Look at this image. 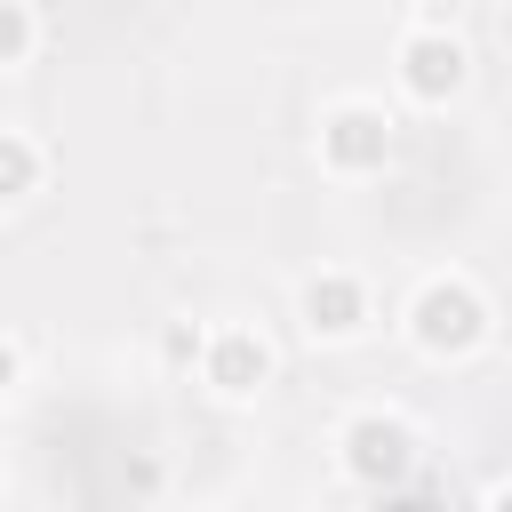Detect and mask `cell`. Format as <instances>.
<instances>
[{
	"instance_id": "cell-2",
	"label": "cell",
	"mask_w": 512,
	"mask_h": 512,
	"mask_svg": "<svg viewBox=\"0 0 512 512\" xmlns=\"http://www.w3.org/2000/svg\"><path fill=\"white\" fill-rule=\"evenodd\" d=\"M320 160H328L336 176L384 168V160H392V112H384V104H336V112L320 120Z\"/></svg>"
},
{
	"instance_id": "cell-7",
	"label": "cell",
	"mask_w": 512,
	"mask_h": 512,
	"mask_svg": "<svg viewBox=\"0 0 512 512\" xmlns=\"http://www.w3.org/2000/svg\"><path fill=\"white\" fill-rule=\"evenodd\" d=\"M32 176H40V152L24 128H8V200H32Z\"/></svg>"
},
{
	"instance_id": "cell-9",
	"label": "cell",
	"mask_w": 512,
	"mask_h": 512,
	"mask_svg": "<svg viewBox=\"0 0 512 512\" xmlns=\"http://www.w3.org/2000/svg\"><path fill=\"white\" fill-rule=\"evenodd\" d=\"M488 512H512V488H496V496H488Z\"/></svg>"
},
{
	"instance_id": "cell-6",
	"label": "cell",
	"mask_w": 512,
	"mask_h": 512,
	"mask_svg": "<svg viewBox=\"0 0 512 512\" xmlns=\"http://www.w3.org/2000/svg\"><path fill=\"white\" fill-rule=\"evenodd\" d=\"M344 472H360V480H400V472H408V424H392V416L344 424Z\"/></svg>"
},
{
	"instance_id": "cell-1",
	"label": "cell",
	"mask_w": 512,
	"mask_h": 512,
	"mask_svg": "<svg viewBox=\"0 0 512 512\" xmlns=\"http://www.w3.org/2000/svg\"><path fill=\"white\" fill-rule=\"evenodd\" d=\"M408 336H416L432 360L472 352V344L488 336V304H480V288H472V280H424V296L408 304Z\"/></svg>"
},
{
	"instance_id": "cell-3",
	"label": "cell",
	"mask_w": 512,
	"mask_h": 512,
	"mask_svg": "<svg viewBox=\"0 0 512 512\" xmlns=\"http://www.w3.org/2000/svg\"><path fill=\"white\" fill-rule=\"evenodd\" d=\"M400 88H408L416 104H448V96L464 88V48H456L448 32H408V40H400Z\"/></svg>"
},
{
	"instance_id": "cell-4",
	"label": "cell",
	"mask_w": 512,
	"mask_h": 512,
	"mask_svg": "<svg viewBox=\"0 0 512 512\" xmlns=\"http://www.w3.org/2000/svg\"><path fill=\"white\" fill-rule=\"evenodd\" d=\"M304 328L320 336V344H344V336H360L368 328V288L352 280V272H320V280H304Z\"/></svg>"
},
{
	"instance_id": "cell-8",
	"label": "cell",
	"mask_w": 512,
	"mask_h": 512,
	"mask_svg": "<svg viewBox=\"0 0 512 512\" xmlns=\"http://www.w3.org/2000/svg\"><path fill=\"white\" fill-rule=\"evenodd\" d=\"M0 16H8V48H0V64H24V56H32V0H8Z\"/></svg>"
},
{
	"instance_id": "cell-5",
	"label": "cell",
	"mask_w": 512,
	"mask_h": 512,
	"mask_svg": "<svg viewBox=\"0 0 512 512\" xmlns=\"http://www.w3.org/2000/svg\"><path fill=\"white\" fill-rule=\"evenodd\" d=\"M264 376H272V352H264V336H248V328H216V336H208V384H216L224 400H248V392H264Z\"/></svg>"
}]
</instances>
